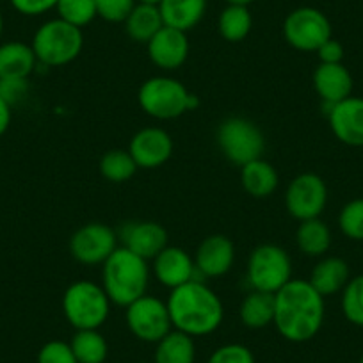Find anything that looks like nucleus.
<instances>
[{"label": "nucleus", "instance_id": "obj_1", "mask_svg": "<svg viewBox=\"0 0 363 363\" xmlns=\"http://www.w3.org/2000/svg\"><path fill=\"white\" fill-rule=\"evenodd\" d=\"M324 298L308 280L292 278L274 294V328L289 342H308L324 324Z\"/></svg>", "mask_w": 363, "mask_h": 363}, {"label": "nucleus", "instance_id": "obj_2", "mask_svg": "<svg viewBox=\"0 0 363 363\" xmlns=\"http://www.w3.org/2000/svg\"><path fill=\"white\" fill-rule=\"evenodd\" d=\"M166 305L173 330L193 338L214 333L225 319V306L219 296L198 280L173 289Z\"/></svg>", "mask_w": 363, "mask_h": 363}, {"label": "nucleus", "instance_id": "obj_3", "mask_svg": "<svg viewBox=\"0 0 363 363\" xmlns=\"http://www.w3.org/2000/svg\"><path fill=\"white\" fill-rule=\"evenodd\" d=\"M102 265V287L111 303L127 308L146 294L150 281L148 260L121 246Z\"/></svg>", "mask_w": 363, "mask_h": 363}, {"label": "nucleus", "instance_id": "obj_4", "mask_svg": "<svg viewBox=\"0 0 363 363\" xmlns=\"http://www.w3.org/2000/svg\"><path fill=\"white\" fill-rule=\"evenodd\" d=\"M138 100L141 109L155 120H174L200 104L198 96L180 80L164 75L145 80L139 87Z\"/></svg>", "mask_w": 363, "mask_h": 363}, {"label": "nucleus", "instance_id": "obj_5", "mask_svg": "<svg viewBox=\"0 0 363 363\" xmlns=\"http://www.w3.org/2000/svg\"><path fill=\"white\" fill-rule=\"evenodd\" d=\"M62 313L77 331L100 330L109 319L111 299L95 281H73L62 296Z\"/></svg>", "mask_w": 363, "mask_h": 363}, {"label": "nucleus", "instance_id": "obj_6", "mask_svg": "<svg viewBox=\"0 0 363 363\" xmlns=\"http://www.w3.org/2000/svg\"><path fill=\"white\" fill-rule=\"evenodd\" d=\"M30 47L40 65L48 66V68L69 65L82 52V29L61 18L48 20L43 26L38 27Z\"/></svg>", "mask_w": 363, "mask_h": 363}, {"label": "nucleus", "instance_id": "obj_7", "mask_svg": "<svg viewBox=\"0 0 363 363\" xmlns=\"http://www.w3.org/2000/svg\"><path fill=\"white\" fill-rule=\"evenodd\" d=\"M292 280V260L284 247L262 244L247 258V281L253 291L277 294Z\"/></svg>", "mask_w": 363, "mask_h": 363}, {"label": "nucleus", "instance_id": "obj_8", "mask_svg": "<svg viewBox=\"0 0 363 363\" xmlns=\"http://www.w3.org/2000/svg\"><path fill=\"white\" fill-rule=\"evenodd\" d=\"M218 145L223 155L242 167L251 160L262 159L265 139L260 128L246 118H228L218 128Z\"/></svg>", "mask_w": 363, "mask_h": 363}, {"label": "nucleus", "instance_id": "obj_9", "mask_svg": "<svg viewBox=\"0 0 363 363\" xmlns=\"http://www.w3.org/2000/svg\"><path fill=\"white\" fill-rule=\"evenodd\" d=\"M125 320L130 333L146 344H157L173 330L166 303L148 294L127 306Z\"/></svg>", "mask_w": 363, "mask_h": 363}, {"label": "nucleus", "instance_id": "obj_10", "mask_svg": "<svg viewBox=\"0 0 363 363\" xmlns=\"http://www.w3.org/2000/svg\"><path fill=\"white\" fill-rule=\"evenodd\" d=\"M284 36L296 50L317 52L331 38V23L319 9L298 8L285 18Z\"/></svg>", "mask_w": 363, "mask_h": 363}, {"label": "nucleus", "instance_id": "obj_11", "mask_svg": "<svg viewBox=\"0 0 363 363\" xmlns=\"http://www.w3.org/2000/svg\"><path fill=\"white\" fill-rule=\"evenodd\" d=\"M328 205L326 182L315 173H301L285 191V207L299 223L320 218Z\"/></svg>", "mask_w": 363, "mask_h": 363}, {"label": "nucleus", "instance_id": "obj_12", "mask_svg": "<svg viewBox=\"0 0 363 363\" xmlns=\"http://www.w3.org/2000/svg\"><path fill=\"white\" fill-rule=\"evenodd\" d=\"M116 247V232L104 223H87L69 239V253L84 265L104 264Z\"/></svg>", "mask_w": 363, "mask_h": 363}, {"label": "nucleus", "instance_id": "obj_13", "mask_svg": "<svg viewBox=\"0 0 363 363\" xmlns=\"http://www.w3.org/2000/svg\"><path fill=\"white\" fill-rule=\"evenodd\" d=\"M128 153L141 169H155L173 155V139L164 128L146 127L130 139Z\"/></svg>", "mask_w": 363, "mask_h": 363}, {"label": "nucleus", "instance_id": "obj_14", "mask_svg": "<svg viewBox=\"0 0 363 363\" xmlns=\"http://www.w3.org/2000/svg\"><path fill=\"white\" fill-rule=\"evenodd\" d=\"M148 57L157 68L164 72H174L189 57V40L187 33L164 26L152 40L146 43Z\"/></svg>", "mask_w": 363, "mask_h": 363}, {"label": "nucleus", "instance_id": "obj_15", "mask_svg": "<svg viewBox=\"0 0 363 363\" xmlns=\"http://www.w3.org/2000/svg\"><path fill=\"white\" fill-rule=\"evenodd\" d=\"M196 264L186 250L166 246L153 258V274L166 289H178L196 280Z\"/></svg>", "mask_w": 363, "mask_h": 363}, {"label": "nucleus", "instance_id": "obj_16", "mask_svg": "<svg viewBox=\"0 0 363 363\" xmlns=\"http://www.w3.org/2000/svg\"><path fill=\"white\" fill-rule=\"evenodd\" d=\"M335 138L347 146L363 148V99L349 96L328 111Z\"/></svg>", "mask_w": 363, "mask_h": 363}, {"label": "nucleus", "instance_id": "obj_17", "mask_svg": "<svg viewBox=\"0 0 363 363\" xmlns=\"http://www.w3.org/2000/svg\"><path fill=\"white\" fill-rule=\"evenodd\" d=\"M120 239L123 247L145 260H153L167 246V232L153 221H132L121 228Z\"/></svg>", "mask_w": 363, "mask_h": 363}, {"label": "nucleus", "instance_id": "obj_18", "mask_svg": "<svg viewBox=\"0 0 363 363\" xmlns=\"http://www.w3.org/2000/svg\"><path fill=\"white\" fill-rule=\"evenodd\" d=\"M235 262V246L225 235H211L198 246L194 264L205 278L225 277Z\"/></svg>", "mask_w": 363, "mask_h": 363}, {"label": "nucleus", "instance_id": "obj_19", "mask_svg": "<svg viewBox=\"0 0 363 363\" xmlns=\"http://www.w3.org/2000/svg\"><path fill=\"white\" fill-rule=\"evenodd\" d=\"M352 75L342 62L338 65H323L313 72V87L319 99L328 106V111L335 104L352 96ZM326 111V113H328Z\"/></svg>", "mask_w": 363, "mask_h": 363}, {"label": "nucleus", "instance_id": "obj_20", "mask_svg": "<svg viewBox=\"0 0 363 363\" xmlns=\"http://www.w3.org/2000/svg\"><path fill=\"white\" fill-rule=\"evenodd\" d=\"M349 280L351 271L347 262L340 257H326L313 267L308 281L323 298H328L344 291Z\"/></svg>", "mask_w": 363, "mask_h": 363}, {"label": "nucleus", "instance_id": "obj_21", "mask_svg": "<svg viewBox=\"0 0 363 363\" xmlns=\"http://www.w3.org/2000/svg\"><path fill=\"white\" fill-rule=\"evenodd\" d=\"M38 65L33 47L23 41L0 43V79H29Z\"/></svg>", "mask_w": 363, "mask_h": 363}, {"label": "nucleus", "instance_id": "obj_22", "mask_svg": "<svg viewBox=\"0 0 363 363\" xmlns=\"http://www.w3.org/2000/svg\"><path fill=\"white\" fill-rule=\"evenodd\" d=\"M159 9L164 26L187 33L203 20L207 0H160Z\"/></svg>", "mask_w": 363, "mask_h": 363}, {"label": "nucleus", "instance_id": "obj_23", "mask_svg": "<svg viewBox=\"0 0 363 363\" xmlns=\"http://www.w3.org/2000/svg\"><path fill=\"white\" fill-rule=\"evenodd\" d=\"M240 182L250 196L267 198L277 191L280 180L272 164L265 162L264 159H257L240 167Z\"/></svg>", "mask_w": 363, "mask_h": 363}, {"label": "nucleus", "instance_id": "obj_24", "mask_svg": "<svg viewBox=\"0 0 363 363\" xmlns=\"http://www.w3.org/2000/svg\"><path fill=\"white\" fill-rule=\"evenodd\" d=\"M125 30L128 38L135 43H148L157 33L164 27L162 15H160L159 6L141 4L138 2L132 9L130 15L125 20Z\"/></svg>", "mask_w": 363, "mask_h": 363}, {"label": "nucleus", "instance_id": "obj_25", "mask_svg": "<svg viewBox=\"0 0 363 363\" xmlns=\"http://www.w3.org/2000/svg\"><path fill=\"white\" fill-rule=\"evenodd\" d=\"M240 320L250 330H262L274 320V294L251 291L239 308Z\"/></svg>", "mask_w": 363, "mask_h": 363}, {"label": "nucleus", "instance_id": "obj_26", "mask_svg": "<svg viewBox=\"0 0 363 363\" xmlns=\"http://www.w3.org/2000/svg\"><path fill=\"white\" fill-rule=\"evenodd\" d=\"M194 359H196V344L189 335L171 330L162 340L157 342L153 363H194Z\"/></svg>", "mask_w": 363, "mask_h": 363}, {"label": "nucleus", "instance_id": "obj_27", "mask_svg": "<svg viewBox=\"0 0 363 363\" xmlns=\"http://www.w3.org/2000/svg\"><path fill=\"white\" fill-rule=\"evenodd\" d=\"M253 29V16L247 6L228 4L218 18L219 36L228 43H239L246 40Z\"/></svg>", "mask_w": 363, "mask_h": 363}, {"label": "nucleus", "instance_id": "obj_28", "mask_svg": "<svg viewBox=\"0 0 363 363\" xmlns=\"http://www.w3.org/2000/svg\"><path fill=\"white\" fill-rule=\"evenodd\" d=\"M296 242L306 257H323L331 246V230L319 218L306 219L298 226Z\"/></svg>", "mask_w": 363, "mask_h": 363}, {"label": "nucleus", "instance_id": "obj_29", "mask_svg": "<svg viewBox=\"0 0 363 363\" xmlns=\"http://www.w3.org/2000/svg\"><path fill=\"white\" fill-rule=\"evenodd\" d=\"M69 345L79 363H104L109 354L106 337L99 330H79Z\"/></svg>", "mask_w": 363, "mask_h": 363}, {"label": "nucleus", "instance_id": "obj_30", "mask_svg": "<svg viewBox=\"0 0 363 363\" xmlns=\"http://www.w3.org/2000/svg\"><path fill=\"white\" fill-rule=\"evenodd\" d=\"M138 164L132 159L128 150H111L100 160V173L106 180L113 182V184H123L128 182L138 171Z\"/></svg>", "mask_w": 363, "mask_h": 363}, {"label": "nucleus", "instance_id": "obj_31", "mask_svg": "<svg viewBox=\"0 0 363 363\" xmlns=\"http://www.w3.org/2000/svg\"><path fill=\"white\" fill-rule=\"evenodd\" d=\"M59 18L84 29L96 18V0H57Z\"/></svg>", "mask_w": 363, "mask_h": 363}, {"label": "nucleus", "instance_id": "obj_32", "mask_svg": "<svg viewBox=\"0 0 363 363\" xmlns=\"http://www.w3.org/2000/svg\"><path fill=\"white\" fill-rule=\"evenodd\" d=\"M342 312L349 323L363 328V274L351 278L342 291Z\"/></svg>", "mask_w": 363, "mask_h": 363}, {"label": "nucleus", "instance_id": "obj_33", "mask_svg": "<svg viewBox=\"0 0 363 363\" xmlns=\"http://www.w3.org/2000/svg\"><path fill=\"white\" fill-rule=\"evenodd\" d=\"M340 232L351 240H363V198L352 200L338 214Z\"/></svg>", "mask_w": 363, "mask_h": 363}, {"label": "nucleus", "instance_id": "obj_34", "mask_svg": "<svg viewBox=\"0 0 363 363\" xmlns=\"http://www.w3.org/2000/svg\"><path fill=\"white\" fill-rule=\"evenodd\" d=\"M138 0H96V15L109 23H123Z\"/></svg>", "mask_w": 363, "mask_h": 363}, {"label": "nucleus", "instance_id": "obj_35", "mask_svg": "<svg viewBox=\"0 0 363 363\" xmlns=\"http://www.w3.org/2000/svg\"><path fill=\"white\" fill-rule=\"evenodd\" d=\"M207 363H255V354L242 344H225L212 352Z\"/></svg>", "mask_w": 363, "mask_h": 363}, {"label": "nucleus", "instance_id": "obj_36", "mask_svg": "<svg viewBox=\"0 0 363 363\" xmlns=\"http://www.w3.org/2000/svg\"><path fill=\"white\" fill-rule=\"evenodd\" d=\"M38 363H79L72 345L62 340H50L38 352Z\"/></svg>", "mask_w": 363, "mask_h": 363}, {"label": "nucleus", "instance_id": "obj_37", "mask_svg": "<svg viewBox=\"0 0 363 363\" xmlns=\"http://www.w3.org/2000/svg\"><path fill=\"white\" fill-rule=\"evenodd\" d=\"M27 91H29L27 79H0V99L11 107L26 99Z\"/></svg>", "mask_w": 363, "mask_h": 363}, {"label": "nucleus", "instance_id": "obj_38", "mask_svg": "<svg viewBox=\"0 0 363 363\" xmlns=\"http://www.w3.org/2000/svg\"><path fill=\"white\" fill-rule=\"evenodd\" d=\"M16 13L23 16H41L57 6V0H9Z\"/></svg>", "mask_w": 363, "mask_h": 363}, {"label": "nucleus", "instance_id": "obj_39", "mask_svg": "<svg viewBox=\"0 0 363 363\" xmlns=\"http://www.w3.org/2000/svg\"><path fill=\"white\" fill-rule=\"evenodd\" d=\"M317 57H319V61L323 62V65H338V62H342V59H344V47H342L340 41L330 38L326 43L319 47Z\"/></svg>", "mask_w": 363, "mask_h": 363}, {"label": "nucleus", "instance_id": "obj_40", "mask_svg": "<svg viewBox=\"0 0 363 363\" xmlns=\"http://www.w3.org/2000/svg\"><path fill=\"white\" fill-rule=\"evenodd\" d=\"M11 125V106L0 99V138L8 132Z\"/></svg>", "mask_w": 363, "mask_h": 363}, {"label": "nucleus", "instance_id": "obj_41", "mask_svg": "<svg viewBox=\"0 0 363 363\" xmlns=\"http://www.w3.org/2000/svg\"><path fill=\"white\" fill-rule=\"evenodd\" d=\"M228 4H235V6H250L253 4L255 0H226Z\"/></svg>", "mask_w": 363, "mask_h": 363}, {"label": "nucleus", "instance_id": "obj_42", "mask_svg": "<svg viewBox=\"0 0 363 363\" xmlns=\"http://www.w3.org/2000/svg\"><path fill=\"white\" fill-rule=\"evenodd\" d=\"M2 34H4V15H2V9H0V40H2Z\"/></svg>", "mask_w": 363, "mask_h": 363}, {"label": "nucleus", "instance_id": "obj_43", "mask_svg": "<svg viewBox=\"0 0 363 363\" xmlns=\"http://www.w3.org/2000/svg\"><path fill=\"white\" fill-rule=\"evenodd\" d=\"M138 2H141V4H153V6H159L160 0H138Z\"/></svg>", "mask_w": 363, "mask_h": 363}, {"label": "nucleus", "instance_id": "obj_44", "mask_svg": "<svg viewBox=\"0 0 363 363\" xmlns=\"http://www.w3.org/2000/svg\"><path fill=\"white\" fill-rule=\"evenodd\" d=\"M359 363H363V356H362V359H359Z\"/></svg>", "mask_w": 363, "mask_h": 363}]
</instances>
